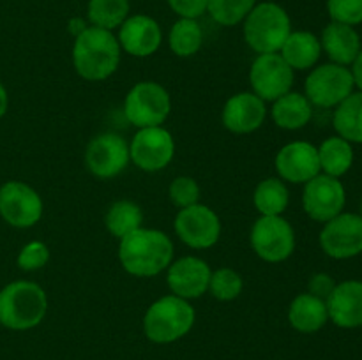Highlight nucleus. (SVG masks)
Segmentation results:
<instances>
[{"label": "nucleus", "instance_id": "7", "mask_svg": "<svg viewBox=\"0 0 362 360\" xmlns=\"http://www.w3.org/2000/svg\"><path fill=\"white\" fill-rule=\"evenodd\" d=\"M356 83L350 67L324 64L308 74L304 92L308 101L318 108H336L354 92Z\"/></svg>", "mask_w": 362, "mask_h": 360}, {"label": "nucleus", "instance_id": "20", "mask_svg": "<svg viewBox=\"0 0 362 360\" xmlns=\"http://www.w3.org/2000/svg\"><path fill=\"white\" fill-rule=\"evenodd\" d=\"M329 320L339 328L362 327V281L338 282L325 300Z\"/></svg>", "mask_w": 362, "mask_h": 360}, {"label": "nucleus", "instance_id": "38", "mask_svg": "<svg viewBox=\"0 0 362 360\" xmlns=\"http://www.w3.org/2000/svg\"><path fill=\"white\" fill-rule=\"evenodd\" d=\"M350 71H352L354 83H356V87L362 92V49L359 52V55H357V59L354 60Z\"/></svg>", "mask_w": 362, "mask_h": 360}, {"label": "nucleus", "instance_id": "5", "mask_svg": "<svg viewBox=\"0 0 362 360\" xmlns=\"http://www.w3.org/2000/svg\"><path fill=\"white\" fill-rule=\"evenodd\" d=\"M292 32L288 13L276 2H262L244 20V41L258 55L278 53Z\"/></svg>", "mask_w": 362, "mask_h": 360}, {"label": "nucleus", "instance_id": "40", "mask_svg": "<svg viewBox=\"0 0 362 360\" xmlns=\"http://www.w3.org/2000/svg\"><path fill=\"white\" fill-rule=\"evenodd\" d=\"M7 106H9V95H7V90L6 87H4V83L0 81V119L6 115Z\"/></svg>", "mask_w": 362, "mask_h": 360}, {"label": "nucleus", "instance_id": "1", "mask_svg": "<svg viewBox=\"0 0 362 360\" xmlns=\"http://www.w3.org/2000/svg\"><path fill=\"white\" fill-rule=\"evenodd\" d=\"M173 244L161 229L138 228L120 239L119 261L134 277H154L170 267Z\"/></svg>", "mask_w": 362, "mask_h": 360}, {"label": "nucleus", "instance_id": "39", "mask_svg": "<svg viewBox=\"0 0 362 360\" xmlns=\"http://www.w3.org/2000/svg\"><path fill=\"white\" fill-rule=\"evenodd\" d=\"M85 28H87V25H85V21L81 20V18H73V20L69 21V32L74 35V37H76L78 34H81Z\"/></svg>", "mask_w": 362, "mask_h": 360}, {"label": "nucleus", "instance_id": "29", "mask_svg": "<svg viewBox=\"0 0 362 360\" xmlns=\"http://www.w3.org/2000/svg\"><path fill=\"white\" fill-rule=\"evenodd\" d=\"M290 201V193L281 179H265L257 186L253 203L260 215H281Z\"/></svg>", "mask_w": 362, "mask_h": 360}, {"label": "nucleus", "instance_id": "24", "mask_svg": "<svg viewBox=\"0 0 362 360\" xmlns=\"http://www.w3.org/2000/svg\"><path fill=\"white\" fill-rule=\"evenodd\" d=\"M272 120L278 127L286 131H297L308 126L313 116V104L299 92H288L276 99L272 104Z\"/></svg>", "mask_w": 362, "mask_h": 360}, {"label": "nucleus", "instance_id": "16", "mask_svg": "<svg viewBox=\"0 0 362 360\" xmlns=\"http://www.w3.org/2000/svg\"><path fill=\"white\" fill-rule=\"evenodd\" d=\"M279 179L292 184H306L322 173L318 147L308 141H292L278 152L274 159Z\"/></svg>", "mask_w": 362, "mask_h": 360}, {"label": "nucleus", "instance_id": "4", "mask_svg": "<svg viewBox=\"0 0 362 360\" xmlns=\"http://www.w3.org/2000/svg\"><path fill=\"white\" fill-rule=\"evenodd\" d=\"M194 307L186 299L166 295L156 300L144 316V332L148 341L168 344L184 337L193 328Z\"/></svg>", "mask_w": 362, "mask_h": 360}, {"label": "nucleus", "instance_id": "23", "mask_svg": "<svg viewBox=\"0 0 362 360\" xmlns=\"http://www.w3.org/2000/svg\"><path fill=\"white\" fill-rule=\"evenodd\" d=\"M279 55L293 71H306L315 67L320 60L322 44L320 37L308 30H292L286 37L285 44L279 49Z\"/></svg>", "mask_w": 362, "mask_h": 360}, {"label": "nucleus", "instance_id": "3", "mask_svg": "<svg viewBox=\"0 0 362 360\" xmlns=\"http://www.w3.org/2000/svg\"><path fill=\"white\" fill-rule=\"evenodd\" d=\"M46 293L37 282L14 281L0 289V323L11 330H28L45 320Z\"/></svg>", "mask_w": 362, "mask_h": 360}, {"label": "nucleus", "instance_id": "17", "mask_svg": "<svg viewBox=\"0 0 362 360\" xmlns=\"http://www.w3.org/2000/svg\"><path fill=\"white\" fill-rule=\"evenodd\" d=\"M166 282L173 295L180 299H200L209 292L212 270L202 258L184 256L180 260L170 263L166 268Z\"/></svg>", "mask_w": 362, "mask_h": 360}, {"label": "nucleus", "instance_id": "9", "mask_svg": "<svg viewBox=\"0 0 362 360\" xmlns=\"http://www.w3.org/2000/svg\"><path fill=\"white\" fill-rule=\"evenodd\" d=\"M0 217L14 228H32L42 217V200L37 191L20 180L0 186Z\"/></svg>", "mask_w": 362, "mask_h": 360}, {"label": "nucleus", "instance_id": "33", "mask_svg": "<svg viewBox=\"0 0 362 360\" xmlns=\"http://www.w3.org/2000/svg\"><path fill=\"white\" fill-rule=\"evenodd\" d=\"M168 194L175 207L186 208L200 201V186L193 176H177L170 184Z\"/></svg>", "mask_w": 362, "mask_h": 360}, {"label": "nucleus", "instance_id": "19", "mask_svg": "<svg viewBox=\"0 0 362 360\" xmlns=\"http://www.w3.org/2000/svg\"><path fill=\"white\" fill-rule=\"evenodd\" d=\"M267 116L265 101L253 92H239L223 108V126L235 134H250L260 129Z\"/></svg>", "mask_w": 362, "mask_h": 360}, {"label": "nucleus", "instance_id": "26", "mask_svg": "<svg viewBox=\"0 0 362 360\" xmlns=\"http://www.w3.org/2000/svg\"><path fill=\"white\" fill-rule=\"evenodd\" d=\"M320 169L325 175L339 179L346 175L354 164V148L350 141L341 136H331L318 147Z\"/></svg>", "mask_w": 362, "mask_h": 360}, {"label": "nucleus", "instance_id": "37", "mask_svg": "<svg viewBox=\"0 0 362 360\" xmlns=\"http://www.w3.org/2000/svg\"><path fill=\"white\" fill-rule=\"evenodd\" d=\"M334 286L336 281L332 279V275L325 274V272H318V274H315L313 277L310 279L308 293H311V295L318 296V299L322 300H327L329 295L332 293V289H334Z\"/></svg>", "mask_w": 362, "mask_h": 360}, {"label": "nucleus", "instance_id": "8", "mask_svg": "<svg viewBox=\"0 0 362 360\" xmlns=\"http://www.w3.org/2000/svg\"><path fill=\"white\" fill-rule=\"evenodd\" d=\"M250 242L258 258L279 263L296 251V232L281 215H260L251 228Z\"/></svg>", "mask_w": 362, "mask_h": 360}, {"label": "nucleus", "instance_id": "10", "mask_svg": "<svg viewBox=\"0 0 362 360\" xmlns=\"http://www.w3.org/2000/svg\"><path fill=\"white\" fill-rule=\"evenodd\" d=\"M320 247L332 260H350L362 254V217L354 212H341L324 222Z\"/></svg>", "mask_w": 362, "mask_h": 360}, {"label": "nucleus", "instance_id": "30", "mask_svg": "<svg viewBox=\"0 0 362 360\" xmlns=\"http://www.w3.org/2000/svg\"><path fill=\"white\" fill-rule=\"evenodd\" d=\"M129 9V0H88L87 18L94 27L113 30L127 20Z\"/></svg>", "mask_w": 362, "mask_h": 360}, {"label": "nucleus", "instance_id": "15", "mask_svg": "<svg viewBox=\"0 0 362 360\" xmlns=\"http://www.w3.org/2000/svg\"><path fill=\"white\" fill-rule=\"evenodd\" d=\"M131 161L129 145L115 133H105L90 140L85 150L87 169L98 179H113L127 168Z\"/></svg>", "mask_w": 362, "mask_h": 360}, {"label": "nucleus", "instance_id": "31", "mask_svg": "<svg viewBox=\"0 0 362 360\" xmlns=\"http://www.w3.org/2000/svg\"><path fill=\"white\" fill-rule=\"evenodd\" d=\"M257 0H209L207 13L216 23L223 27H233L246 20Z\"/></svg>", "mask_w": 362, "mask_h": 360}, {"label": "nucleus", "instance_id": "13", "mask_svg": "<svg viewBox=\"0 0 362 360\" xmlns=\"http://www.w3.org/2000/svg\"><path fill=\"white\" fill-rule=\"evenodd\" d=\"M346 191L341 180L336 176L318 173L315 179L304 184L303 208L313 221L327 222L339 215L345 208Z\"/></svg>", "mask_w": 362, "mask_h": 360}, {"label": "nucleus", "instance_id": "11", "mask_svg": "<svg viewBox=\"0 0 362 360\" xmlns=\"http://www.w3.org/2000/svg\"><path fill=\"white\" fill-rule=\"evenodd\" d=\"M177 236L193 249H209L216 246L221 236V221L207 205H191L180 208L173 221Z\"/></svg>", "mask_w": 362, "mask_h": 360}, {"label": "nucleus", "instance_id": "22", "mask_svg": "<svg viewBox=\"0 0 362 360\" xmlns=\"http://www.w3.org/2000/svg\"><path fill=\"white\" fill-rule=\"evenodd\" d=\"M288 321L300 334H315L329 321L327 304L311 293H300L290 304Z\"/></svg>", "mask_w": 362, "mask_h": 360}, {"label": "nucleus", "instance_id": "12", "mask_svg": "<svg viewBox=\"0 0 362 360\" xmlns=\"http://www.w3.org/2000/svg\"><path fill=\"white\" fill-rule=\"evenodd\" d=\"M253 94L262 101H272L292 92L293 69L279 53H264L255 59L250 69Z\"/></svg>", "mask_w": 362, "mask_h": 360}, {"label": "nucleus", "instance_id": "25", "mask_svg": "<svg viewBox=\"0 0 362 360\" xmlns=\"http://www.w3.org/2000/svg\"><path fill=\"white\" fill-rule=\"evenodd\" d=\"M338 136L345 138L350 143L362 145V92H352L341 104L336 106L332 115Z\"/></svg>", "mask_w": 362, "mask_h": 360}, {"label": "nucleus", "instance_id": "35", "mask_svg": "<svg viewBox=\"0 0 362 360\" xmlns=\"http://www.w3.org/2000/svg\"><path fill=\"white\" fill-rule=\"evenodd\" d=\"M327 13L332 21L356 27L362 23V0H327Z\"/></svg>", "mask_w": 362, "mask_h": 360}, {"label": "nucleus", "instance_id": "21", "mask_svg": "<svg viewBox=\"0 0 362 360\" xmlns=\"http://www.w3.org/2000/svg\"><path fill=\"white\" fill-rule=\"evenodd\" d=\"M322 52L327 53L332 64L338 66H352L354 60L357 59L359 52L362 49L361 35L356 30V27L338 21H331L324 28L320 37Z\"/></svg>", "mask_w": 362, "mask_h": 360}, {"label": "nucleus", "instance_id": "36", "mask_svg": "<svg viewBox=\"0 0 362 360\" xmlns=\"http://www.w3.org/2000/svg\"><path fill=\"white\" fill-rule=\"evenodd\" d=\"M166 2L179 18L198 20V18L207 13L209 0H166Z\"/></svg>", "mask_w": 362, "mask_h": 360}, {"label": "nucleus", "instance_id": "32", "mask_svg": "<svg viewBox=\"0 0 362 360\" xmlns=\"http://www.w3.org/2000/svg\"><path fill=\"white\" fill-rule=\"evenodd\" d=\"M243 277L233 268L225 267L212 272L211 282H209V292H211L214 299L221 300V302H230V300H235L243 293Z\"/></svg>", "mask_w": 362, "mask_h": 360}, {"label": "nucleus", "instance_id": "18", "mask_svg": "<svg viewBox=\"0 0 362 360\" xmlns=\"http://www.w3.org/2000/svg\"><path fill=\"white\" fill-rule=\"evenodd\" d=\"M119 44L127 55L145 59L154 55L163 41V32L158 21L148 14L127 16L119 27Z\"/></svg>", "mask_w": 362, "mask_h": 360}, {"label": "nucleus", "instance_id": "34", "mask_svg": "<svg viewBox=\"0 0 362 360\" xmlns=\"http://www.w3.org/2000/svg\"><path fill=\"white\" fill-rule=\"evenodd\" d=\"M49 261V249L45 242L32 240L21 247L18 254V267L25 272H34L45 267Z\"/></svg>", "mask_w": 362, "mask_h": 360}, {"label": "nucleus", "instance_id": "14", "mask_svg": "<svg viewBox=\"0 0 362 360\" xmlns=\"http://www.w3.org/2000/svg\"><path fill=\"white\" fill-rule=\"evenodd\" d=\"M175 154V141L165 127H144L138 129L129 145L131 161L148 173L161 172L172 162Z\"/></svg>", "mask_w": 362, "mask_h": 360}, {"label": "nucleus", "instance_id": "2", "mask_svg": "<svg viewBox=\"0 0 362 360\" xmlns=\"http://www.w3.org/2000/svg\"><path fill=\"white\" fill-rule=\"evenodd\" d=\"M122 48L112 30L90 25L74 37L73 66L87 81H103L112 76L120 64Z\"/></svg>", "mask_w": 362, "mask_h": 360}, {"label": "nucleus", "instance_id": "41", "mask_svg": "<svg viewBox=\"0 0 362 360\" xmlns=\"http://www.w3.org/2000/svg\"><path fill=\"white\" fill-rule=\"evenodd\" d=\"M359 215L362 217V200H361V210H359Z\"/></svg>", "mask_w": 362, "mask_h": 360}, {"label": "nucleus", "instance_id": "28", "mask_svg": "<svg viewBox=\"0 0 362 360\" xmlns=\"http://www.w3.org/2000/svg\"><path fill=\"white\" fill-rule=\"evenodd\" d=\"M141 222H144V212L140 205L129 200L115 201L105 217L106 229L119 240L133 233L134 229L141 228Z\"/></svg>", "mask_w": 362, "mask_h": 360}, {"label": "nucleus", "instance_id": "6", "mask_svg": "<svg viewBox=\"0 0 362 360\" xmlns=\"http://www.w3.org/2000/svg\"><path fill=\"white\" fill-rule=\"evenodd\" d=\"M170 109L168 90L158 81H140L127 92L124 101V115L138 129L161 126L168 119Z\"/></svg>", "mask_w": 362, "mask_h": 360}, {"label": "nucleus", "instance_id": "27", "mask_svg": "<svg viewBox=\"0 0 362 360\" xmlns=\"http://www.w3.org/2000/svg\"><path fill=\"white\" fill-rule=\"evenodd\" d=\"M168 44L177 56L187 59L197 55L204 44V30L200 23L191 18H179L170 28Z\"/></svg>", "mask_w": 362, "mask_h": 360}]
</instances>
